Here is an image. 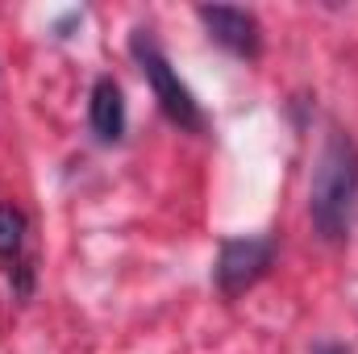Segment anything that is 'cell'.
<instances>
[{"instance_id": "2", "label": "cell", "mask_w": 358, "mask_h": 354, "mask_svg": "<svg viewBox=\"0 0 358 354\" xmlns=\"http://www.w3.org/2000/svg\"><path fill=\"white\" fill-rule=\"evenodd\" d=\"M129 50H134V59H138L142 76L150 80L155 100H159V108L167 113V121H176L179 129H204V113H200L196 96H192L187 84L171 71V63H167V55L159 50V42L150 38V29H134Z\"/></svg>"}, {"instance_id": "3", "label": "cell", "mask_w": 358, "mask_h": 354, "mask_svg": "<svg viewBox=\"0 0 358 354\" xmlns=\"http://www.w3.org/2000/svg\"><path fill=\"white\" fill-rule=\"evenodd\" d=\"M275 263V242L271 238H225L221 255H217V288L225 296H242L246 288H255L267 267Z\"/></svg>"}, {"instance_id": "5", "label": "cell", "mask_w": 358, "mask_h": 354, "mask_svg": "<svg viewBox=\"0 0 358 354\" xmlns=\"http://www.w3.org/2000/svg\"><path fill=\"white\" fill-rule=\"evenodd\" d=\"M88 121H92V134L100 142H117L125 134V96H121V84L113 76H100L92 84Z\"/></svg>"}, {"instance_id": "7", "label": "cell", "mask_w": 358, "mask_h": 354, "mask_svg": "<svg viewBox=\"0 0 358 354\" xmlns=\"http://www.w3.org/2000/svg\"><path fill=\"white\" fill-rule=\"evenodd\" d=\"M313 354H350V351H346V346H338V342H321Z\"/></svg>"}, {"instance_id": "1", "label": "cell", "mask_w": 358, "mask_h": 354, "mask_svg": "<svg viewBox=\"0 0 358 354\" xmlns=\"http://www.w3.org/2000/svg\"><path fill=\"white\" fill-rule=\"evenodd\" d=\"M358 204V146L346 129H329L321 159L308 183V217L325 242H342L350 234Z\"/></svg>"}, {"instance_id": "6", "label": "cell", "mask_w": 358, "mask_h": 354, "mask_svg": "<svg viewBox=\"0 0 358 354\" xmlns=\"http://www.w3.org/2000/svg\"><path fill=\"white\" fill-rule=\"evenodd\" d=\"M25 242V213L13 204H0V259H17Z\"/></svg>"}, {"instance_id": "4", "label": "cell", "mask_w": 358, "mask_h": 354, "mask_svg": "<svg viewBox=\"0 0 358 354\" xmlns=\"http://www.w3.org/2000/svg\"><path fill=\"white\" fill-rule=\"evenodd\" d=\"M200 25L208 29V38L217 46H225L229 55L238 59H259L263 50V29H259V17L246 13V8H229V4H204L196 8Z\"/></svg>"}]
</instances>
